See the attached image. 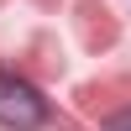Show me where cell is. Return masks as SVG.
Masks as SVG:
<instances>
[{"label":"cell","instance_id":"7a4b0ae2","mask_svg":"<svg viewBox=\"0 0 131 131\" xmlns=\"http://www.w3.org/2000/svg\"><path fill=\"white\" fill-rule=\"evenodd\" d=\"M105 131H131V110H121V115H110V121H105Z\"/></svg>","mask_w":131,"mask_h":131},{"label":"cell","instance_id":"6da1fadb","mask_svg":"<svg viewBox=\"0 0 131 131\" xmlns=\"http://www.w3.org/2000/svg\"><path fill=\"white\" fill-rule=\"evenodd\" d=\"M0 126L5 131H42L47 126V100L37 84H26L21 73L0 68Z\"/></svg>","mask_w":131,"mask_h":131}]
</instances>
